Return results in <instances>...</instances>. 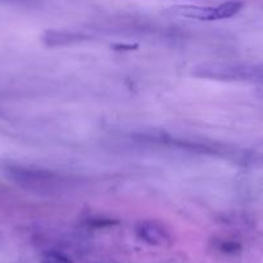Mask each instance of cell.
<instances>
[{
	"label": "cell",
	"mask_w": 263,
	"mask_h": 263,
	"mask_svg": "<svg viewBox=\"0 0 263 263\" xmlns=\"http://www.w3.org/2000/svg\"><path fill=\"white\" fill-rule=\"evenodd\" d=\"M244 7L242 2L230 0L218 6L200 7V6H176L169 8V13L173 16L184 17L197 21H219L236 16Z\"/></svg>",
	"instance_id": "6da1fadb"
},
{
	"label": "cell",
	"mask_w": 263,
	"mask_h": 263,
	"mask_svg": "<svg viewBox=\"0 0 263 263\" xmlns=\"http://www.w3.org/2000/svg\"><path fill=\"white\" fill-rule=\"evenodd\" d=\"M7 174L17 182V184L36 191H52L55 187L63 184L62 178L53 172L31 166L9 165L7 168Z\"/></svg>",
	"instance_id": "7a4b0ae2"
},
{
	"label": "cell",
	"mask_w": 263,
	"mask_h": 263,
	"mask_svg": "<svg viewBox=\"0 0 263 263\" xmlns=\"http://www.w3.org/2000/svg\"><path fill=\"white\" fill-rule=\"evenodd\" d=\"M137 235L140 239L154 247H168L172 242L168 230L163 224L154 221L141 222L137 226Z\"/></svg>",
	"instance_id": "3957f363"
},
{
	"label": "cell",
	"mask_w": 263,
	"mask_h": 263,
	"mask_svg": "<svg viewBox=\"0 0 263 263\" xmlns=\"http://www.w3.org/2000/svg\"><path fill=\"white\" fill-rule=\"evenodd\" d=\"M82 40V35L74 34V32H65V31H50L47 32L44 36V42L48 45H66L71 43Z\"/></svg>",
	"instance_id": "277c9868"
},
{
	"label": "cell",
	"mask_w": 263,
	"mask_h": 263,
	"mask_svg": "<svg viewBox=\"0 0 263 263\" xmlns=\"http://www.w3.org/2000/svg\"><path fill=\"white\" fill-rule=\"evenodd\" d=\"M42 263H72L66 255L61 254V253H49L45 255Z\"/></svg>",
	"instance_id": "5b68a950"
},
{
	"label": "cell",
	"mask_w": 263,
	"mask_h": 263,
	"mask_svg": "<svg viewBox=\"0 0 263 263\" xmlns=\"http://www.w3.org/2000/svg\"><path fill=\"white\" fill-rule=\"evenodd\" d=\"M221 249H222V252L229 253V254H234V253L240 252V249H241V247H240V244H237V242H234V241H224V242H222Z\"/></svg>",
	"instance_id": "8992f818"
}]
</instances>
